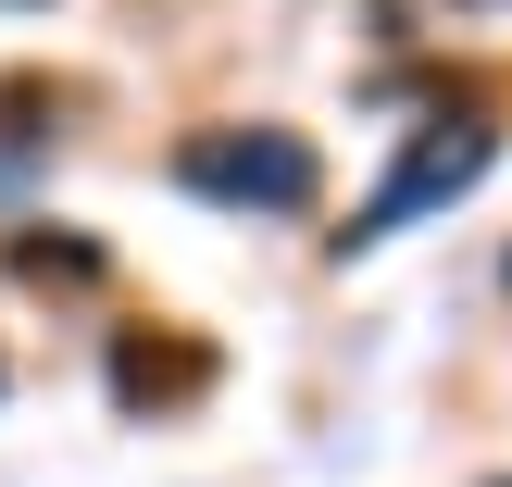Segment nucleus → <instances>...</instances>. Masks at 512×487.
Instances as JSON below:
<instances>
[{"label":"nucleus","mask_w":512,"mask_h":487,"mask_svg":"<svg viewBox=\"0 0 512 487\" xmlns=\"http://www.w3.org/2000/svg\"><path fill=\"white\" fill-rule=\"evenodd\" d=\"M175 175L200 200H238V213H313V188H325L313 138H288V125H200L175 150Z\"/></svg>","instance_id":"nucleus-1"},{"label":"nucleus","mask_w":512,"mask_h":487,"mask_svg":"<svg viewBox=\"0 0 512 487\" xmlns=\"http://www.w3.org/2000/svg\"><path fill=\"white\" fill-rule=\"evenodd\" d=\"M488 163H500V125H425V138H413V163H400L388 188L363 200V225H350V250H375V238H400L413 213H438V200H463V188H475Z\"/></svg>","instance_id":"nucleus-2"},{"label":"nucleus","mask_w":512,"mask_h":487,"mask_svg":"<svg viewBox=\"0 0 512 487\" xmlns=\"http://www.w3.org/2000/svg\"><path fill=\"white\" fill-rule=\"evenodd\" d=\"M200 388H213V350L200 338H113V400L150 413V400H200Z\"/></svg>","instance_id":"nucleus-3"},{"label":"nucleus","mask_w":512,"mask_h":487,"mask_svg":"<svg viewBox=\"0 0 512 487\" xmlns=\"http://www.w3.org/2000/svg\"><path fill=\"white\" fill-rule=\"evenodd\" d=\"M13 263H25V275H100V250H75V238H13Z\"/></svg>","instance_id":"nucleus-4"},{"label":"nucleus","mask_w":512,"mask_h":487,"mask_svg":"<svg viewBox=\"0 0 512 487\" xmlns=\"http://www.w3.org/2000/svg\"><path fill=\"white\" fill-rule=\"evenodd\" d=\"M500 487H512V475H500Z\"/></svg>","instance_id":"nucleus-5"}]
</instances>
